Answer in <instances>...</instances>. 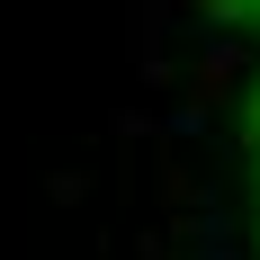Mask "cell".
Instances as JSON below:
<instances>
[{
    "mask_svg": "<svg viewBox=\"0 0 260 260\" xmlns=\"http://www.w3.org/2000/svg\"><path fill=\"white\" fill-rule=\"evenodd\" d=\"M234 72H242V45H234V36H215V45L188 63V99H207V108H215L224 90H234Z\"/></svg>",
    "mask_w": 260,
    "mask_h": 260,
    "instance_id": "6da1fadb",
    "label": "cell"
},
{
    "mask_svg": "<svg viewBox=\"0 0 260 260\" xmlns=\"http://www.w3.org/2000/svg\"><path fill=\"white\" fill-rule=\"evenodd\" d=\"M251 171H260V135H251Z\"/></svg>",
    "mask_w": 260,
    "mask_h": 260,
    "instance_id": "7a4b0ae2",
    "label": "cell"
}]
</instances>
